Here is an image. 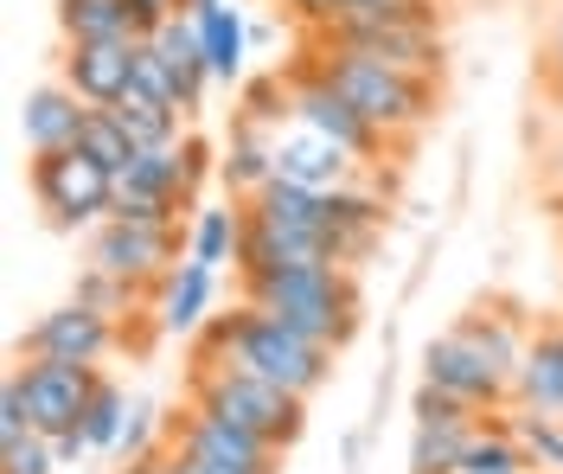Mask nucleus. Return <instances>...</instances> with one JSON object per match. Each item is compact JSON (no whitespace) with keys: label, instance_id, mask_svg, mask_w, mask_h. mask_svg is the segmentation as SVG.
Instances as JSON below:
<instances>
[{"label":"nucleus","instance_id":"nucleus-1","mask_svg":"<svg viewBox=\"0 0 563 474\" xmlns=\"http://www.w3.org/2000/svg\"><path fill=\"white\" fill-rule=\"evenodd\" d=\"M192 360L244 365V372L269 378V385H282V392H295V398H314L320 385L333 378V353L314 346V340H301V333H288L276 315L256 308V301H238L231 315H211Z\"/></svg>","mask_w":563,"mask_h":474},{"label":"nucleus","instance_id":"nucleus-2","mask_svg":"<svg viewBox=\"0 0 563 474\" xmlns=\"http://www.w3.org/2000/svg\"><path fill=\"white\" fill-rule=\"evenodd\" d=\"M244 301L269 308L288 333L314 340L327 353H340L358 333V283L340 263H301V269H263L244 276Z\"/></svg>","mask_w":563,"mask_h":474},{"label":"nucleus","instance_id":"nucleus-3","mask_svg":"<svg viewBox=\"0 0 563 474\" xmlns=\"http://www.w3.org/2000/svg\"><path fill=\"white\" fill-rule=\"evenodd\" d=\"M308 58L365 122L385 129L390 142H410L435 115V77H410V71H390V65H372V58H352V52H320V45H308Z\"/></svg>","mask_w":563,"mask_h":474},{"label":"nucleus","instance_id":"nucleus-4","mask_svg":"<svg viewBox=\"0 0 563 474\" xmlns=\"http://www.w3.org/2000/svg\"><path fill=\"white\" fill-rule=\"evenodd\" d=\"M320 52H352V58H372V65H390V71L410 77H442V26L435 13H333L314 26Z\"/></svg>","mask_w":563,"mask_h":474},{"label":"nucleus","instance_id":"nucleus-5","mask_svg":"<svg viewBox=\"0 0 563 474\" xmlns=\"http://www.w3.org/2000/svg\"><path fill=\"white\" fill-rule=\"evenodd\" d=\"M186 404H206V410H224V417H238L250 423L256 437H269L276 449L308 430V398H295V392H282L269 378H256L244 365H206L192 360V398Z\"/></svg>","mask_w":563,"mask_h":474},{"label":"nucleus","instance_id":"nucleus-6","mask_svg":"<svg viewBox=\"0 0 563 474\" xmlns=\"http://www.w3.org/2000/svg\"><path fill=\"white\" fill-rule=\"evenodd\" d=\"M26 186H33V206L45 212V224H58V231H97L115 212V174L84 147L33 154Z\"/></svg>","mask_w":563,"mask_h":474},{"label":"nucleus","instance_id":"nucleus-7","mask_svg":"<svg viewBox=\"0 0 563 474\" xmlns=\"http://www.w3.org/2000/svg\"><path fill=\"white\" fill-rule=\"evenodd\" d=\"M84 256H90L97 269H109V276H122V283H135V289L154 295L179 263H186V231H154V224L103 219L84 238Z\"/></svg>","mask_w":563,"mask_h":474},{"label":"nucleus","instance_id":"nucleus-8","mask_svg":"<svg viewBox=\"0 0 563 474\" xmlns=\"http://www.w3.org/2000/svg\"><path fill=\"white\" fill-rule=\"evenodd\" d=\"M167 442L179 455H199V462H218L231 474H276L282 449L269 437H256L250 423L224 417V410H206V404H186L174 423H167Z\"/></svg>","mask_w":563,"mask_h":474},{"label":"nucleus","instance_id":"nucleus-9","mask_svg":"<svg viewBox=\"0 0 563 474\" xmlns=\"http://www.w3.org/2000/svg\"><path fill=\"white\" fill-rule=\"evenodd\" d=\"M288 110L301 115L308 129H320L327 142H340L346 154H358L365 167H378V154H390V147H397L385 129H378V122H365V115L352 110L346 97H340V90L320 77V65L308 58V52H301V65L288 71Z\"/></svg>","mask_w":563,"mask_h":474},{"label":"nucleus","instance_id":"nucleus-10","mask_svg":"<svg viewBox=\"0 0 563 474\" xmlns=\"http://www.w3.org/2000/svg\"><path fill=\"white\" fill-rule=\"evenodd\" d=\"M122 340V321H109L84 301H65L52 315H38L33 328L20 333V360H65V365H97L115 353Z\"/></svg>","mask_w":563,"mask_h":474},{"label":"nucleus","instance_id":"nucleus-11","mask_svg":"<svg viewBox=\"0 0 563 474\" xmlns=\"http://www.w3.org/2000/svg\"><path fill=\"white\" fill-rule=\"evenodd\" d=\"M422 385H435V392L461 398L467 410H481V417H487V410H499V417L512 410V385H506V378H499V372H493V365L481 360L455 328L429 340V353H422Z\"/></svg>","mask_w":563,"mask_h":474},{"label":"nucleus","instance_id":"nucleus-12","mask_svg":"<svg viewBox=\"0 0 563 474\" xmlns=\"http://www.w3.org/2000/svg\"><path fill=\"white\" fill-rule=\"evenodd\" d=\"M97 365H65V360H20V385H26V404H33V430L38 437H65V430H84V410H90V392H97Z\"/></svg>","mask_w":563,"mask_h":474},{"label":"nucleus","instance_id":"nucleus-13","mask_svg":"<svg viewBox=\"0 0 563 474\" xmlns=\"http://www.w3.org/2000/svg\"><path fill=\"white\" fill-rule=\"evenodd\" d=\"M269 142H276V174L295 186H314V192H340V186H358L365 174V161L346 154L340 142H327L320 129H308L301 115H288L269 129Z\"/></svg>","mask_w":563,"mask_h":474},{"label":"nucleus","instance_id":"nucleus-14","mask_svg":"<svg viewBox=\"0 0 563 474\" xmlns=\"http://www.w3.org/2000/svg\"><path fill=\"white\" fill-rule=\"evenodd\" d=\"M58 84L77 90L90 110H109L135 90V38H103V45H65L58 52Z\"/></svg>","mask_w":563,"mask_h":474},{"label":"nucleus","instance_id":"nucleus-15","mask_svg":"<svg viewBox=\"0 0 563 474\" xmlns=\"http://www.w3.org/2000/svg\"><path fill=\"white\" fill-rule=\"evenodd\" d=\"M455 333L493 365V372H499V378H506V385L519 378L526 346H531V321L512 308V301H474V308L455 321Z\"/></svg>","mask_w":563,"mask_h":474},{"label":"nucleus","instance_id":"nucleus-16","mask_svg":"<svg viewBox=\"0 0 563 474\" xmlns=\"http://www.w3.org/2000/svg\"><path fill=\"white\" fill-rule=\"evenodd\" d=\"M211 301H218V269H206V263H179L174 276L154 289V328L167 333V340L206 333Z\"/></svg>","mask_w":563,"mask_h":474},{"label":"nucleus","instance_id":"nucleus-17","mask_svg":"<svg viewBox=\"0 0 563 474\" xmlns=\"http://www.w3.org/2000/svg\"><path fill=\"white\" fill-rule=\"evenodd\" d=\"M512 404H519V410L563 417V315L531 328L526 365H519V378H512Z\"/></svg>","mask_w":563,"mask_h":474},{"label":"nucleus","instance_id":"nucleus-18","mask_svg":"<svg viewBox=\"0 0 563 474\" xmlns=\"http://www.w3.org/2000/svg\"><path fill=\"white\" fill-rule=\"evenodd\" d=\"M84 115H90V103H84L77 90H65V84H38V90H26L20 135H26L33 154H58V147H77Z\"/></svg>","mask_w":563,"mask_h":474},{"label":"nucleus","instance_id":"nucleus-19","mask_svg":"<svg viewBox=\"0 0 563 474\" xmlns=\"http://www.w3.org/2000/svg\"><path fill=\"white\" fill-rule=\"evenodd\" d=\"M218 174L231 186V199H256L263 186L276 180V142H269V129H263V122H238L231 142H224Z\"/></svg>","mask_w":563,"mask_h":474},{"label":"nucleus","instance_id":"nucleus-20","mask_svg":"<svg viewBox=\"0 0 563 474\" xmlns=\"http://www.w3.org/2000/svg\"><path fill=\"white\" fill-rule=\"evenodd\" d=\"M250 219L263 224H282V231H320L327 238V192H314V186H295V180H269L256 199H244Z\"/></svg>","mask_w":563,"mask_h":474},{"label":"nucleus","instance_id":"nucleus-21","mask_svg":"<svg viewBox=\"0 0 563 474\" xmlns=\"http://www.w3.org/2000/svg\"><path fill=\"white\" fill-rule=\"evenodd\" d=\"M238 238H244V206H199L186 219V263H206V269H224L238 263Z\"/></svg>","mask_w":563,"mask_h":474},{"label":"nucleus","instance_id":"nucleus-22","mask_svg":"<svg viewBox=\"0 0 563 474\" xmlns=\"http://www.w3.org/2000/svg\"><path fill=\"white\" fill-rule=\"evenodd\" d=\"M58 33H65V45L135 38V13H129V0H58Z\"/></svg>","mask_w":563,"mask_h":474},{"label":"nucleus","instance_id":"nucleus-23","mask_svg":"<svg viewBox=\"0 0 563 474\" xmlns=\"http://www.w3.org/2000/svg\"><path fill=\"white\" fill-rule=\"evenodd\" d=\"M115 110V122L129 129V142L135 147H174V142H186V115L179 110H167L161 97H147V90H129L122 103H109Z\"/></svg>","mask_w":563,"mask_h":474},{"label":"nucleus","instance_id":"nucleus-24","mask_svg":"<svg viewBox=\"0 0 563 474\" xmlns=\"http://www.w3.org/2000/svg\"><path fill=\"white\" fill-rule=\"evenodd\" d=\"M199 38H206V65L218 84H231V77L244 71V52H250V26L238 7H211L199 13Z\"/></svg>","mask_w":563,"mask_h":474},{"label":"nucleus","instance_id":"nucleus-25","mask_svg":"<svg viewBox=\"0 0 563 474\" xmlns=\"http://www.w3.org/2000/svg\"><path fill=\"white\" fill-rule=\"evenodd\" d=\"M481 423H417L410 430V474H461V455Z\"/></svg>","mask_w":563,"mask_h":474},{"label":"nucleus","instance_id":"nucleus-26","mask_svg":"<svg viewBox=\"0 0 563 474\" xmlns=\"http://www.w3.org/2000/svg\"><path fill=\"white\" fill-rule=\"evenodd\" d=\"M461 474H531L526 442L512 437V423H481L461 455Z\"/></svg>","mask_w":563,"mask_h":474},{"label":"nucleus","instance_id":"nucleus-27","mask_svg":"<svg viewBox=\"0 0 563 474\" xmlns=\"http://www.w3.org/2000/svg\"><path fill=\"white\" fill-rule=\"evenodd\" d=\"M506 423H512V437L526 442V462L538 474H563V417H544V410H506Z\"/></svg>","mask_w":563,"mask_h":474},{"label":"nucleus","instance_id":"nucleus-28","mask_svg":"<svg viewBox=\"0 0 563 474\" xmlns=\"http://www.w3.org/2000/svg\"><path fill=\"white\" fill-rule=\"evenodd\" d=\"M70 301L97 308V315H109V321H129L141 301H147V289L122 283V276H109V269H97V263H84V269H77V289H70Z\"/></svg>","mask_w":563,"mask_h":474},{"label":"nucleus","instance_id":"nucleus-29","mask_svg":"<svg viewBox=\"0 0 563 474\" xmlns=\"http://www.w3.org/2000/svg\"><path fill=\"white\" fill-rule=\"evenodd\" d=\"M129 392L115 385V378H97V392H90V410H84V437H90V449L97 455H115V442H122V430H129Z\"/></svg>","mask_w":563,"mask_h":474},{"label":"nucleus","instance_id":"nucleus-30","mask_svg":"<svg viewBox=\"0 0 563 474\" xmlns=\"http://www.w3.org/2000/svg\"><path fill=\"white\" fill-rule=\"evenodd\" d=\"M77 147H84V154H97L115 180H122V174H129V161H135V142H129V129L115 122V110H90V115H84Z\"/></svg>","mask_w":563,"mask_h":474},{"label":"nucleus","instance_id":"nucleus-31","mask_svg":"<svg viewBox=\"0 0 563 474\" xmlns=\"http://www.w3.org/2000/svg\"><path fill=\"white\" fill-rule=\"evenodd\" d=\"M135 90H147V97H161L167 110H179L186 115V97H179V77H174V65H167V52L154 45V38H135ZM192 122V115H186Z\"/></svg>","mask_w":563,"mask_h":474},{"label":"nucleus","instance_id":"nucleus-32","mask_svg":"<svg viewBox=\"0 0 563 474\" xmlns=\"http://www.w3.org/2000/svg\"><path fill=\"white\" fill-rule=\"evenodd\" d=\"M33 437V404H26V385H20V365L0 378V449L7 442Z\"/></svg>","mask_w":563,"mask_h":474},{"label":"nucleus","instance_id":"nucleus-33","mask_svg":"<svg viewBox=\"0 0 563 474\" xmlns=\"http://www.w3.org/2000/svg\"><path fill=\"white\" fill-rule=\"evenodd\" d=\"M0 474H58V455H52V437H20L0 449Z\"/></svg>","mask_w":563,"mask_h":474},{"label":"nucleus","instance_id":"nucleus-34","mask_svg":"<svg viewBox=\"0 0 563 474\" xmlns=\"http://www.w3.org/2000/svg\"><path fill=\"white\" fill-rule=\"evenodd\" d=\"M410 410H417V423H481V410H467L461 398H449V392H435V385H417V398H410Z\"/></svg>","mask_w":563,"mask_h":474},{"label":"nucleus","instance_id":"nucleus-35","mask_svg":"<svg viewBox=\"0 0 563 474\" xmlns=\"http://www.w3.org/2000/svg\"><path fill=\"white\" fill-rule=\"evenodd\" d=\"M129 13H135V38H154L174 13H186V0H129Z\"/></svg>","mask_w":563,"mask_h":474},{"label":"nucleus","instance_id":"nucleus-36","mask_svg":"<svg viewBox=\"0 0 563 474\" xmlns=\"http://www.w3.org/2000/svg\"><path fill=\"white\" fill-rule=\"evenodd\" d=\"M52 455H58V469H77V462H84V455H97V449H90L84 430H65V437H52Z\"/></svg>","mask_w":563,"mask_h":474},{"label":"nucleus","instance_id":"nucleus-37","mask_svg":"<svg viewBox=\"0 0 563 474\" xmlns=\"http://www.w3.org/2000/svg\"><path fill=\"white\" fill-rule=\"evenodd\" d=\"M538 65H544V90H551V97L563 103V26H558V38H551V52H544Z\"/></svg>","mask_w":563,"mask_h":474},{"label":"nucleus","instance_id":"nucleus-38","mask_svg":"<svg viewBox=\"0 0 563 474\" xmlns=\"http://www.w3.org/2000/svg\"><path fill=\"white\" fill-rule=\"evenodd\" d=\"M282 7H295V13H301V20H308V26H320V20H327V13H333V0H282Z\"/></svg>","mask_w":563,"mask_h":474},{"label":"nucleus","instance_id":"nucleus-39","mask_svg":"<svg viewBox=\"0 0 563 474\" xmlns=\"http://www.w3.org/2000/svg\"><path fill=\"white\" fill-rule=\"evenodd\" d=\"M115 474H161L154 462H135V469H115Z\"/></svg>","mask_w":563,"mask_h":474},{"label":"nucleus","instance_id":"nucleus-40","mask_svg":"<svg viewBox=\"0 0 563 474\" xmlns=\"http://www.w3.org/2000/svg\"><path fill=\"white\" fill-rule=\"evenodd\" d=\"M558 26H563V0H558Z\"/></svg>","mask_w":563,"mask_h":474},{"label":"nucleus","instance_id":"nucleus-41","mask_svg":"<svg viewBox=\"0 0 563 474\" xmlns=\"http://www.w3.org/2000/svg\"><path fill=\"white\" fill-rule=\"evenodd\" d=\"M558 224H563V219H558Z\"/></svg>","mask_w":563,"mask_h":474}]
</instances>
